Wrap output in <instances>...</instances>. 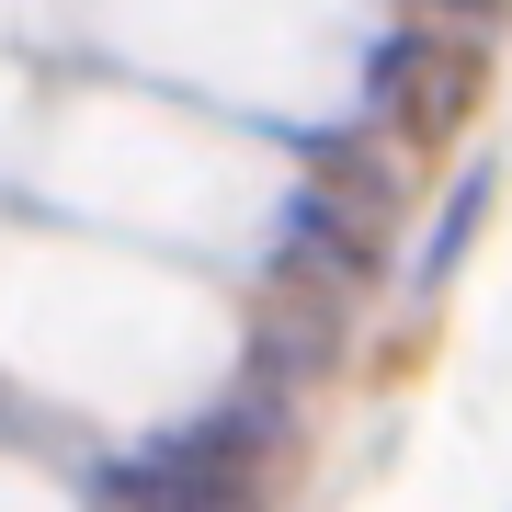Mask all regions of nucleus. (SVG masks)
Segmentation results:
<instances>
[{
    "label": "nucleus",
    "instance_id": "f257e3e1",
    "mask_svg": "<svg viewBox=\"0 0 512 512\" xmlns=\"http://www.w3.org/2000/svg\"><path fill=\"white\" fill-rule=\"evenodd\" d=\"M274 444H285L274 410H262V399H228V410H205L194 433L126 456V467H114V501H126V512H251Z\"/></svg>",
    "mask_w": 512,
    "mask_h": 512
},
{
    "label": "nucleus",
    "instance_id": "f03ea898",
    "mask_svg": "<svg viewBox=\"0 0 512 512\" xmlns=\"http://www.w3.org/2000/svg\"><path fill=\"white\" fill-rule=\"evenodd\" d=\"M478 35L456 23H399V35L365 46V126H387L399 148H444L478 114Z\"/></svg>",
    "mask_w": 512,
    "mask_h": 512
},
{
    "label": "nucleus",
    "instance_id": "7ed1b4c3",
    "mask_svg": "<svg viewBox=\"0 0 512 512\" xmlns=\"http://www.w3.org/2000/svg\"><path fill=\"white\" fill-rule=\"evenodd\" d=\"M490 171H467V183H456V205H444V228L433 239H421V285H444V274H456V262H467V239H478V217H490Z\"/></svg>",
    "mask_w": 512,
    "mask_h": 512
},
{
    "label": "nucleus",
    "instance_id": "20e7f679",
    "mask_svg": "<svg viewBox=\"0 0 512 512\" xmlns=\"http://www.w3.org/2000/svg\"><path fill=\"white\" fill-rule=\"evenodd\" d=\"M421 12H433V23H456V35H501V23H512V0H421Z\"/></svg>",
    "mask_w": 512,
    "mask_h": 512
}]
</instances>
